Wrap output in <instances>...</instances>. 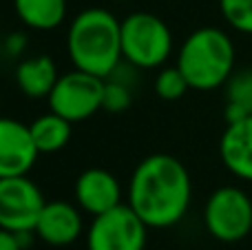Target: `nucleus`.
<instances>
[{
  "label": "nucleus",
  "instance_id": "3",
  "mask_svg": "<svg viewBox=\"0 0 252 250\" xmlns=\"http://www.w3.org/2000/svg\"><path fill=\"white\" fill-rule=\"evenodd\" d=\"M177 66L195 91H213L235 73V44L226 31L201 27L192 31L177 53Z\"/></svg>",
  "mask_w": 252,
  "mask_h": 250
},
{
  "label": "nucleus",
  "instance_id": "12",
  "mask_svg": "<svg viewBox=\"0 0 252 250\" xmlns=\"http://www.w3.org/2000/svg\"><path fill=\"white\" fill-rule=\"evenodd\" d=\"M219 155L232 175L252 182V115L226 124L219 140Z\"/></svg>",
  "mask_w": 252,
  "mask_h": 250
},
{
  "label": "nucleus",
  "instance_id": "4",
  "mask_svg": "<svg viewBox=\"0 0 252 250\" xmlns=\"http://www.w3.org/2000/svg\"><path fill=\"white\" fill-rule=\"evenodd\" d=\"M122 58L137 69H155L168 60L173 51V33L159 16L135 11L126 16L120 27Z\"/></svg>",
  "mask_w": 252,
  "mask_h": 250
},
{
  "label": "nucleus",
  "instance_id": "5",
  "mask_svg": "<svg viewBox=\"0 0 252 250\" xmlns=\"http://www.w3.org/2000/svg\"><path fill=\"white\" fill-rule=\"evenodd\" d=\"M204 224L219 242H241L252 230V199L237 186H221L206 202Z\"/></svg>",
  "mask_w": 252,
  "mask_h": 250
},
{
  "label": "nucleus",
  "instance_id": "2",
  "mask_svg": "<svg viewBox=\"0 0 252 250\" xmlns=\"http://www.w3.org/2000/svg\"><path fill=\"white\" fill-rule=\"evenodd\" d=\"M122 20L109 9L91 7L73 18L66 33V51L75 69L97 78H111L122 58Z\"/></svg>",
  "mask_w": 252,
  "mask_h": 250
},
{
  "label": "nucleus",
  "instance_id": "21",
  "mask_svg": "<svg viewBox=\"0 0 252 250\" xmlns=\"http://www.w3.org/2000/svg\"><path fill=\"white\" fill-rule=\"evenodd\" d=\"M25 237H29V235H16L0 228V250H22L25 248Z\"/></svg>",
  "mask_w": 252,
  "mask_h": 250
},
{
  "label": "nucleus",
  "instance_id": "20",
  "mask_svg": "<svg viewBox=\"0 0 252 250\" xmlns=\"http://www.w3.org/2000/svg\"><path fill=\"white\" fill-rule=\"evenodd\" d=\"M27 49V38L25 33H9L7 38L2 40V51L9 53V56H20L22 51Z\"/></svg>",
  "mask_w": 252,
  "mask_h": 250
},
{
  "label": "nucleus",
  "instance_id": "7",
  "mask_svg": "<svg viewBox=\"0 0 252 250\" xmlns=\"http://www.w3.org/2000/svg\"><path fill=\"white\" fill-rule=\"evenodd\" d=\"M146 230L148 226L142 217L128 204H120L93 217L87 233V246L89 250H144Z\"/></svg>",
  "mask_w": 252,
  "mask_h": 250
},
{
  "label": "nucleus",
  "instance_id": "9",
  "mask_svg": "<svg viewBox=\"0 0 252 250\" xmlns=\"http://www.w3.org/2000/svg\"><path fill=\"white\" fill-rule=\"evenodd\" d=\"M29 124L0 118V177L27 175L38 159Z\"/></svg>",
  "mask_w": 252,
  "mask_h": 250
},
{
  "label": "nucleus",
  "instance_id": "18",
  "mask_svg": "<svg viewBox=\"0 0 252 250\" xmlns=\"http://www.w3.org/2000/svg\"><path fill=\"white\" fill-rule=\"evenodd\" d=\"M219 9L232 29L252 35V0H219Z\"/></svg>",
  "mask_w": 252,
  "mask_h": 250
},
{
  "label": "nucleus",
  "instance_id": "22",
  "mask_svg": "<svg viewBox=\"0 0 252 250\" xmlns=\"http://www.w3.org/2000/svg\"><path fill=\"white\" fill-rule=\"evenodd\" d=\"M0 51H2V38H0Z\"/></svg>",
  "mask_w": 252,
  "mask_h": 250
},
{
  "label": "nucleus",
  "instance_id": "14",
  "mask_svg": "<svg viewBox=\"0 0 252 250\" xmlns=\"http://www.w3.org/2000/svg\"><path fill=\"white\" fill-rule=\"evenodd\" d=\"M20 22L35 31H51L64 22L66 0H13Z\"/></svg>",
  "mask_w": 252,
  "mask_h": 250
},
{
  "label": "nucleus",
  "instance_id": "10",
  "mask_svg": "<svg viewBox=\"0 0 252 250\" xmlns=\"http://www.w3.org/2000/svg\"><path fill=\"white\" fill-rule=\"evenodd\" d=\"M75 202L89 215H102L122 204V188L113 173L106 168H87L75 180Z\"/></svg>",
  "mask_w": 252,
  "mask_h": 250
},
{
  "label": "nucleus",
  "instance_id": "19",
  "mask_svg": "<svg viewBox=\"0 0 252 250\" xmlns=\"http://www.w3.org/2000/svg\"><path fill=\"white\" fill-rule=\"evenodd\" d=\"M133 102L130 89L118 80H104V97H102V109L109 113H124Z\"/></svg>",
  "mask_w": 252,
  "mask_h": 250
},
{
  "label": "nucleus",
  "instance_id": "13",
  "mask_svg": "<svg viewBox=\"0 0 252 250\" xmlns=\"http://www.w3.org/2000/svg\"><path fill=\"white\" fill-rule=\"evenodd\" d=\"M58 66L49 56H31L16 66V84L31 100L49 97L58 82Z\"/></svg>",
  "mask_w": 252,
  "mask_h": 250
},
{
  "label": "nucleus",
  "instance_id": "11",
  "mask_svg": "<svg viewBox=\"0 0 252 250\" xmlns=\"http://www.w3.org/2000/svg\"><path fill=\"white\" fill-rule=\"evenodd\" d=\"M82 208L69 202H47L33 233L49 246H69L82 235Z\"/></svg>",
  "mask_w": 252,
  "mask_h": 250
},
{
  "label": "nucleus",
  "instance_id": "1",
  "mask_svg": "<svg viewBox=\"0 0 252 250\" xmlns=\"http://www.w3.org/2000/svg\"><path fill=\"white\" fill-rule=\"evenodd\" d=\"M192 197L186 166L168 153L144 157L128 182V206L148 228H168L184 219Z\"/></svg>",
  "mask_w": 252,
  "mask_h": 250
},
{
  "label": "nucleus",
  "instance_id": "16",
  "mask_svg": "<svg viewBox=\"0 0 252 250\" xmlns=\"http://www.w3.org/2000/svg\"><path fill=\"white\" fill-rule=\"evenodd\" d=\"M248 115H252V69H244L226 82V124Z\"/></svg>",
  "mask_w": 252,
  "mask_h": 250
},
{
  "label": "nucleus",
  "instance_id": "6",
  "mask_svg": "<svg viewBox=\"0 0 252 250\" xmlns=\"http://www.w3.org/2000/svg\"><path fill=\"white\" fill-rule=\"evenodd\" d=\"M102 97H104V78L73 69L58 78L47 100L53 113L66 118L69 122H82L102 109Z\"/></svg>",
  "mask_w": 252,
  "mask_h": 250
},
{
  "label": "nucleus",
  "instance_id": "17",
  "mask_svg": "<svg viewBox=\"0 0 252 250\" xmlns=\"http://www.w3.org/2000/svg\"><path fill=\"white\" fill-rule=\"evenodd\" d=\"M190 89L188 80L184 78V73L179 71V66H168V69H161L155 78V93L161 100H179L184 93Z\"/></svg>",
  "mask_w": 252,
  "mask_h": 250
},
{
  "label": "nucleus",
  "instance_id": "15",
  "mask_svg": "<svg viewBox=\"0 0 252 250\" xmlns=\"http://www.w3.org/2000/svg\"><path fill=\"white\" fill-rule=\"evenodd\" d=\"M71 124L73 122H69L66 118L53 113V111L35 118L29 124V131L38 153H58V151L64 149L71 140Z\"/></svg>",
  "mask_w": 252,
  "mask_h": 250
},
{
  "label": "nucleus",
  "instance_id": "8",
  "mask_svg": "<svg viewBox=\"0 0 252 250\" xmlns=\"http://www.w3.org/2000/svg\"><path fill=\"white\" fill-rule=\"evenodd\" d=\"M44 195L27 175L0 177V228L31 235L44 208Z\"/></svg>",
  "mask_w": 252,
  "mask_h": 250
}]
</instances>
